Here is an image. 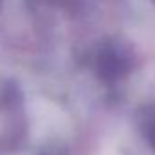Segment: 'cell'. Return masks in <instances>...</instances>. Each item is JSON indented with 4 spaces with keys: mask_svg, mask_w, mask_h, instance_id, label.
Here are the masks:
<instances>
[{
    "mask_svg": "<svg viewBox=\"0 0 155 155\" xmlns=\"http://www.w3.org/2000/svg\"><path fill=\"white\" fill-rule=\"evenodd\" d=\"M28 113L24 93L17 82L0 79V155L18 151L28 140Z\"/></svg>",
    "mask_w": 155,
    "mask_h": 155,
    "instance_id": "obj_1",
    "label": "cell"
},
{
    "mask_svg": "<svg viewBox=\"0 0 155 155\" xmlns=\"http://www.w3.org/2000/svg\"><path fill=\"white\" fill-rule=\"evenodd\" d=\"M91 68L102 82L117 84L131 73L133 60H131L130 51L122 44L104 42L95 49L91 57Z\"/></svg>",
    "mask_w": 155,
    "mask_h": 155,
    "instance_id": "obj_2",
    "label": "cell"
},
{
    "mask_svg": "<svg viewBox=\"0 0 155 155\" xmlns=\"http://www.w3.org/2000/svg\"><path fill=\"white\" fill-rule=\"evenodd\" d=\"M140 131L148 146L155 151V108H148L140 115Z\"/></svg>",
    "mask_w": 155,
    "mask_h": 155,
    "instance_id": "obj_3",
    "label": "cell"
},
{
    "mask_svg": "<svg viewBox=\"0 0 155 155\" xmlns=\"http://www.w3.org/2000/svg\"><path fill=\"white\" fill-rule=\"evenodd\" d=\"M0 4H2V0H0Z\"/></svg>",
    "mask_w": 155,
    "mask_h": 155,
    "instance_id": "obj_4",
    "label": "cell"
},
{
    "mask_svg": "<svg viewBox=\"0 0 155 155\" xmlns=\"http://www.w3.org/2000/svg\"><path fill=\"white\" fill-rule=\"evenodd\" d=\"M153 4H155V0H153Z\"/></svg>",
    "mask_w": 155,
    "mask_h": 155,
    "instance_id": "obj_5",
    "label": "cell"
}]
</instances>
